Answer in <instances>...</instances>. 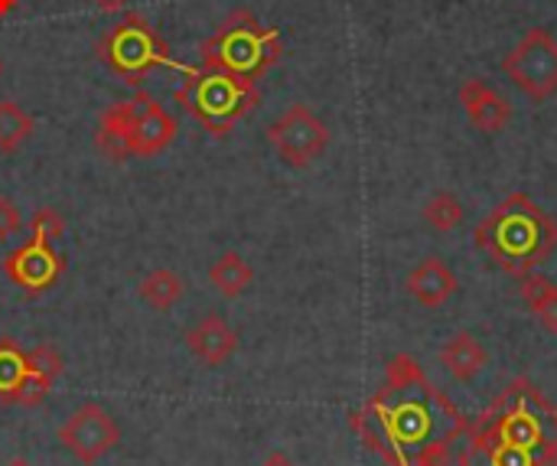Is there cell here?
<instances>
[{"label": "cell", "mask_w": 557, "mask_h": 466, "mask_svg": "<svg viewBox=\"0 0 557 466\" xmlns=\"http://www.w3.org/2000/svg\"><path fill=\"white\" fill-rule=\"evenodd\" d=\"M476 248L503 271L522 278L557 252V222L532 196L516 193L476 225Z\"/></svg>", "instance_id": "6da1fadb"}, {"label": "cell", "mask_w": 557, "mask_h": 466, "mask_svg": "<svg viewBox=\"0 0 557 466\" xmlns=\"http://www.w3.org/2000/svg\"><path fill=\"white\" fill-rule=\"evenodd\" d=\"M281 52H284L281 33L274 26H261L258 16L245 7L232 10L219 26V33L199 46L206 69H219L251 82H258L281 59Z\"/></svg>", "instance_id": "7a4b0ae2"}, {"label": "cell", "mask_w": 557, "mask_h": 466, "mask_svg": "<svg viewBox=\"0 0 557 466\" xmlns=\"http://www.w3.org/2000/svg\"><path fill=\"white\" fill-rule=\"evenodd\" d=\"M176 101L212 134V137H228V131L248 118L258 101V82L251 78H238L219 69H202V72H189L186 82L176 88Z\"/></svg>", "instance_id": "3957f363"}, {"label": "cell", "mask_w": 557, "mask_h": 466, "mask_svg": "<svg viewBox=\"0 0 557 466\" xmlns=\"http://www.w3.org/2000/svg\"><path fill=\"white\" fill-rule=\"evenodd\" d=\"M98 59L117 72L127 85H140L147 72L153 69H180V72H193L189 65L176 62L170 56V46L163 42V36L137 13L124 16L117 26H111L101 39H98Z\"/></svg>", "instance_id": "277c9868"}, {"label": "cell", "mask_w": 557, "mask_h": 466, "mask_svg": "<svg viewBox=\"0 0 557 466\" xmlns=\"http://www.w3.org/2000/svg\"><path fill=\"white\" fill-rule=\"evenodd\" d=\"M503 72L532 101L557 95V39L545 26H532L503 59Z\"/></svg>", "instance_id": "5b68a950"}, {"label": "cell", "mask_w": 557, "mask_h": 466, "mask_svg": "<svg viewBox=\"0 0 557 466\" xmlns=\"http://www.w3.org/2000/svg\"><path fill=\"white\" fill-rule=\"evenodd\" d=\"M111 114L121 121L134 157H157V154H163L176 140V131H180L176 118L150 91H137L127 101L111 105Z\"/></svg>", "instance_id": "8992f818"}, {"label": "cell", "mask_w": 557, "mask_h": 466, "mask_svg": "<svg viewBox=\"0 0 557 466\" xmlns=\"http://www.w3.org/2000/svg\"><path fill=\"white\" fill-rule=\"evenodd\" d=\"M268 140L287 167L304 170L330 147V127L307 105H290L268 124Z\"/></svg>", "instance_id": "52a82bcc"}, {"label": "cell", "mask_w": 557, "mask_h": 466, "mask_svg": "<svg viewBox=\"0 0 557 466\" xmlns=\"http://www.w3.org/2000/svg\"><path fill=\"white\" fill-rule=\"evenodd\" d=\"M59 444L85 466L101 464L117 444H121V428L114 421V415L98 405V402H85L78 405L59 428Z\"/></svg>", "instance_id": "ba28073f"}, {"label": "cell", "mask_w": 557, "mask_h": 466, "mask_svg": "<svg viewBox=\"0 0 557 466\" xmlns=\"http://www.w3.org/2000/svg\"><path fill=\"white\" fill-rule=\"evenodd\" d=\"M3 271H7V278H10L16 287H23L26 294H42V291H49V287L62 278L65 258L55 255L52 245L29 238L26 245H20L16 252H10V255L3 258Z\"/></svg>", "instance_id": "9c48e42d"}, {"label": "cell", "mask_w": 557, "mask_h": 466, "mask_svg": "<svg viewBox=\"0 0 557 466\" xmlns=\"http://www.w3.org/2000/svg\"><path fill=\"white\" fill-rule=\"evenodd\" d=\"M62 372H65V359H62V353H59L55 346H49V343L33 346V350L26 353V372H23V379L16 382V389L7 395V402L26 405V408L39 405V402L49 395L52 382H55Z\"/></svg>", "instance_id": "30bf717a"}, {"label": "cell", "mask_w": 557, "mask_h": 466, "mask_svg": "<svg viewBox=\"0 0 557 466\" xmlns=\"http://www.w3.org/2000/svg\"><path fill=\"white\" fill-rule=\"evenodd\" d=\"M457 95H460V105H463L470 124L483 134H499L512 121V105L503 98L499 88H493L483 78H467Z\"/></svg>", "instance_id": "8fae6325"}, {"label": "cell", "mask_w": 557, "mask_h": 466, "mask_svg": "<svg viewBox=\"0 0 557 466\" xmlns=\"http://www.w3.org/2000/svg\"><path fill=\"white\" fill-rule=\"evenodd\" d=\"M186 350L209 369H219L225 366L235 353H238V333L228 327L225 317L219 314H209L202 317L199 323H193L186 330Z\"/></svg>", "instance_id": "7c38bea8"}, {"label": "cell", "mask_w": 557, "mask_h": 466, "mask_svg": "<svg viewBox=\"0 0 557 466\" xmlns=\"http://www.w3.org/2000/svg\"><path fill=\"white\" fill-rule=\"evenodd\" d=\"M405 287H408V294H411L421 307L441 310V307L457 294L460 284H457V274L447 268V261L437 258V255H431V258H424V261L408 274Z\"/></svg>", "instance_id": "4fadbf2b"}, {"label": "cell", "mask_w": 557, "mask_h": 466, "mask_svg": "<svg viewBox=\"0 0 557 466\" xmlns=\"http://www.w3.org/2000/svg\"><path fill=\"white\" fill-rule=\"evenodd\" d=\"M486 363H490V353H486L483 343H480L473 333H467V330L454 333V336L447 340V346L441 350V366H444L447 376L457 379V382H473V379L486 369Z\"/></svg>", "instance_id": "5bb4252c"}, {"label": "cell", "mask_w": 557, "mask_h": 466, "mask_svg": "<svg viewBox=\"0 0 557 466\" xmlns=\"http://www.w3.org/2000/svg\"><path fill=\"white\" fill-rule=\"evenodd\" d=\"M183 294H186V281L176 271H170V268H157V271L144 274L140 284H137V297L150 310H160V314L173 310L183 301Z\"/></svg>", "instance_id": "9a60e30c"}, {"label": "cell", "mask_w": 557, "mask_h": 466, "mask_svg": "<svg viewBox=\"0 0 557 466\" xmlns=\"http://www.w3.org/2000/svg\"><path fill=\"white\" fill-rule=\"evenodd\" d=\"M519 284H522V297H525L529 310L539 317V323H542L548 333H557V284L555 281H548V278H542V274L529 271V274H522V278H519Z\"/></svg>", "instance_id": "2e32d148"}, {"label": "cell", "mask_w": 557, "mask_h": 466, "mask_svg": "<svg viewBox=\"0 0 557 466\" xmlns=\"http://www.w3.org/2000/svg\"><path fill=\"white\" fill-rule=\"evenodd\" d=\"M209 281L212 287L222 294V297H242L251 284H255V271L251 265L235 255V252H225L212 268H209Z\"/></svg>", "instance_id": "e0dca14e"}, {"label": "cell", "mask_w": 557, "mask_h": 466, "mask_svg": "<svg viewBox=\"0 0 557 466\" xmlns=\"http://www.w3.org/2000/svg\"><path fill=\"white\" fill-rule=\"evenodd\" d=\"M33 134V118L10 98L0 101V154H16Z\"/></svg>", "instance_id": "ac0fdd59"}, {"label": "cell", "mask_w": 557, "mask_h": 466, "mask_svg": "<svg viewBox=\"0 0 557 466\" xmlns=\"http://www.w3.org/2000/svg\"><path fill=\"white\" fill-rule=\"evenodd\" d=\"M95 147H98V154L108 157L111 163H121V160L134 157V154H131V144H127V134H124L121 121L111 114V108H108V111L101 114V121H98Z\"/></svg>", "instance_id": "d6986e66"}, {"label": "cell", "mask_w": 557, "mask_h": 466, "mask_svg": "<svg viewBox=\"0 0 557 466\" xmlns=\"http://www.w3.org/2000/svg\"><path fill=\"white\" fill-rule=\"evenodd\" d=\"M424 222L434 232H454L463 222V203L454 193H434L424 203Z\"/></svg>", "instance_id": "ffe728a7"}, {"label": "cell", "mask_w": 557, "mask_h": 466, "mask_svg": "<svg viewBox=\"0 0 557 466\" xmlns=\"http://www.w3.org/2000/svg\"><path fill=\"white\" fill-rule=\"evenodd\" d=\"M26 372V353L13 340H0V398H7Z\"/></svg>", "instance_id": "44dd1931"}, {"label": "cell", "mask_w": 557, "mask_h": 466, "mask_svg": "<svg viewBox=\"0 0 557 466\" xmlns=\"http://www.w3.org/2000/svg\"><path fill=\"white\" fill-rule=\"evenodd\" d=\"M411 385H424V372L411 356H395L388 363V389L392 392H408Z\"/></svg>", "instance_id": "7402d4cb"}, {"label": "cell", "mask_w": 557, "mask_h": 466, "mask_svg": "<svg viewBox=\"0 0 557 466\" xmlns=\"http://www.w3.org/2000/svg\"><path fill=\"white\" fill-rule=\"evenodd\" d=\"M29 229H33V238L36 242H46V245H52L55 238H62L65 235V219H62V212L59 209H39L36 216H33V222H29Z\"/></svg>", "instance_id": "603a6c76"}, {"label": "cell", "mask_w": 557, "mask_h": 466, "mask_svg": "<svg viewBox=\"0 0 557 466\" xmlns=\"http://www.w3.org/2000/svg\"><path fill=\"white\" fill-rule=\"evenodd\" d=\"M23 225V216L16 209V203L10 196H0V242L13 238Z\"/></svg>", "instance_id": "cb8c5ba5"}, {"label": "cell", "mask_w": 557, "mask_h": 466, "mask_svg": "<svg viewBox=\"0 0 557 466\" xmlns=\"http://www.w3.org/2000/svg\"><path fill=\"white\" fill-rule=\"evenodd\" d=\"M98 10H104V13H121L131 0H91Z\"/></svg>", "instance_id": "d4e9b609"}, {"label": "cell", "mask_w": 557, "mask_h": 466, "mask_svg": "<svg viewBox=\"0 0 557 466\" xmlns=\"http://www.w3.org/2000/svg\"><path fill=\"white\" fill-rule=\"evenodd\" d=\"M258 466H294V461L287 457V454H281V451H274V454H268L264 461Z\"/></svg>", "instance_id": "484cf974"}, {"label": "cell", "mask_w": 557, "mask_h": 466, "mask_svg": "<svg viewBox=\"0 0 557 466\" xmlns=\"http://www.w3.org/2000/svg\"><path fill=\"white\" fill-rule=\"evenodd\" d=\"M16 7V0H0V16H7Z\"/></svg>", "instance_id": "4316f807"}, {"label": "cell", "mask_w": 557, "mask_h": 466, "mask_svg": "<svg viewBox=\"0 0 557 466\" xmlns=\"http://www.w3.org/2000/svg\"><path fill=\"white\" fill-rule=\"evenodd\" d=\"M3 466H33V464H29L26 457H13V461H7V464H3Z\"/></svg>", "instance_id": "83f0119b"}, {"label": "cell", "mask_w": 557, "mask_h": 466, "mask_svg": "<svg viewBox=\"0 0 557 466\" xmlns=\"http://www.w3.org/2000/svg\"><path fill=\"white\" fill-rule=\"evenodd\" d=\"M0 75H3V59H0Z\"/></svg>", "instance_id": "f1b7e54d"}]
</instances>
